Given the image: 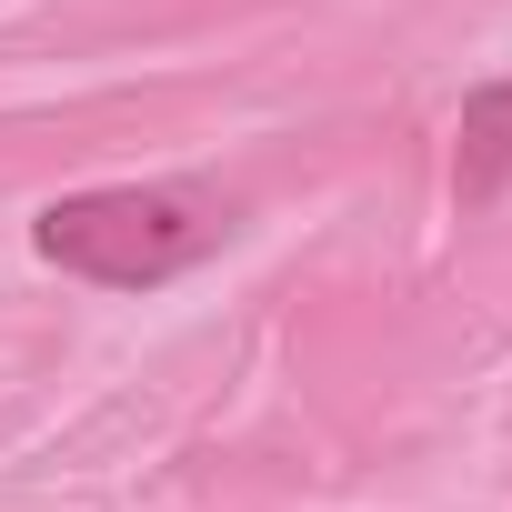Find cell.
I'll use <instances>...</instances> for the list:
<instances>
[{
    "label": "cell",
    "mask_w": 512,
    "mask_h": 512,
    "mask_svg": "<svg viewBox=\"0 0 512 512\" xmlns=\"http://www.w3.org/2000/svg\"><path fill=\"white\" fill-rule=\"evenodd\" d=\"M221 231H231V201H211L191 181H111V191H71L31 221L41 262L81 272L101 292H151V282L211 262Z\"/></svg>",
    "instance_id": "6da1fadb"
},
{
    "label": "cell",
    "mask_w": 512,
    "mask_h": 512,
    "mask_svg": "<svg viewBox=\"0 0 512 512\" xmlns=\"http://www.w3.org/2000/svg\"><path fill=\"white\" fill-rule=\"evenodd\" d=\"M502 181H512V81L472 91L462 101V131H452V201L482 211Z\"/></svg>",
    "instance_id": "7a4b0ae2"
}]
</instances>
